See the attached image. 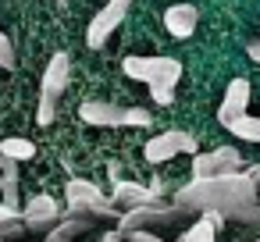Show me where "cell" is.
Here are the masks:
<instances>
[{
	"label": "cell",
	"instance_id": "4",
	"mask_svg": "<svg viewBox=\"0 0 260 242\" xmlns=\"http://www.w3.org/2000/svg\"><path fill=\"white\" fill-rule=\"evenodd\" d=\"M68 75H72V57L61 50V54L50 57L47 72H43V82H40V111H36L40 125H50V121H54L57 100H61V93L68 89Z\"/></svg>",
	"mask_w": 260,
	"mask_h": 242
},
{
	"label": "cell",
	"instance_id": "23",
	"mask_svg": "<svg viewBox=\"0 0 260 242\" xmlns=\"http://www.w3.org/2000/svg\"><path fill=\"white\" fill-rule=\"evenodd\" d=\"M47 242H75V238H68L64 231H57V228H50V231H47Z\"/></svg>",
	"mask_w": 260,
	"mask_h": 242
},
{
	"label": "cell",
	"instance_id": "2",
	"mask_svg": "<svg viewBox=\"0 0 260 242\" xmlns=\"http://www.w3.org/2000/svg\"><path fill=\"white\" fill-rule=\"evenodd\" d=\"M125 75L136 82H146V89H175L182 79V64L164 54H132L121 61Z\"/></svg>",
	"mask_w": 260,
	"mask_h": 242
},
{
	"label": "cell",
	"instance_id": "9",
	"mask_svg": "<svg viewBox=\"0 0 260 242\" xmlns=\"http://www.w3.org/2000/svg\"><path fill=\"white\" fill-rule=\"evenodd\" d=\"M249 96H253V86H249V79H232L228 82V89H224V96H221V107H217V121L228 128L235 118H242L246 114V107H249Z\"/></svg>",
	"mask_w": 260,
	"mask_h": 242
},
{
	"label": "cell",
	"instance_id": "14",
	"mask_svg": "<svg viewBox=\"0 0 260 242\" xmlns=\"http://www.w3.org/2000/svg\"><path fill=\"white\" fill-rule=\"evenodd\" d=\"M0 157H4V160H15V164L32 160V157H36V143H32V139H18V135L0 139Z\"/></svg>",
	"mask_w": 260,
	"mask_h": 242
},
{
	"label": "cell",
	"instance_id": "26",
	"mask_svg": "<svg viewBox=\"0 0 260 242\" xmlns=\"http://www.w3.org/2000/svg\"><path fill=\"white\" fill-rule=\"evenodd\" d=\"M0 167H4V160H0Z\"/></svg>",
	"mask_w": 260,
	"mask_h": 242
},
{
	"label": "cell",
	"instance_id": "20",
	"mask_svg": "<svg viewBox=\"0 0 260 242\" xmlns=\"http://www.w3.org/2000/svg\"><path fill=\"white\" fill-rule=\"evenodd\" d=\"M121 242H164V238L153 231H128V235H121Z\"/></svg>",
	"mask_w": 260,
	"mask_h": 242
},
{
	"label": "cell",
	"instance_id": "16",
	"mask_svg": "<svg viewBox=\"0 0 260 242\" xmlns=\"http://www.w3.org/2000/svg\"><path fill=\"white\" fill-rule=\"evenodd\" d=\"M214 235H217V231L210 228V221H207V217H200V221H192V224L182 231V238H178V242H214Z\"/></svg>",
	"mask_w": 260,
	"mask_h": 242
},
{
	"label": "cell",
	"instance_id": "19",
	"mask_svg": "<svg viewBox=\"0 0 260 242\" xmlns=\"http://www.w3.org/2000/svg\"><path fill=\"white\" fill-rule=\"evenodd\" d=\"M0 68H15V47L4 32H0Z\"/></svg>",
	"mask_w": 260,
	"mask_h": 242
},
{
	"label": "cell",
	"instance_id": "3",
	"mask_svg": "<svg viewBox=\"0 0 260 242\" xmlns=\"http://www.w3.org/2000/svg\"><path fill=\"white\" fill-rule=\"evenodd\" d=\"M64 196H68V214H86V217H107V221H118V206L111 203V196L100 192L96 182L89 178H68L64 185Z\"/></svg>",
	"mask_w": 260,
	"mask_h": 242
},
{
	"label": "cell",
	"instance_id": "11",
	"mask_svg": "<svg viewBox=\"0 0 260 242\" xmlns=\"http://www.w3.org/2000/svg\"><path fill=\"white\" fill-rule=\"evenodd\" d=\"M57 217H61V206H57V199H54V196H43V192L29 196V203L22 206V221H25V231H40V228H50V224H54Z\"/></svg>",
	"mask_w": 260,
	"mask_h": 242
},
{
	"label": "cell",
	"instance_id": "12",
	"mask_svg": "<svg viewBox=\"0 0 260 242\" xmlns=\"http://www.w3.org/2000/svg\"><path fill=\"white\" fill-rule=\"evenodd\" d=\"M79 118L86 125H96V128H121L125 125V107H114V103H100V100H86L79 107Z\"/></svg>",
	"mask_w": 260,
	"mask_h": 242
},
{
	"label": "cell",
	"instance_id": "22",
	"mask_svg": "<svg viewBox=\"0 0 260 242\" xmlns=\"http://www.w3.org/2000/svg\"><path fill=\"white\" fill-rule=\"evenodd\" d=\"M246 57L260 64V40H249V43H246Z\"/></svg>",
	"mask_w": 260,
	"mask_h": 242
},
{
	"label": "cell",
	"instance_id": "18",
	"mask_svg": "<svg viewBox=\"0 0 260 242\" xmlns=\"http://www.w3.org/2000/svg\"><path fill=\"white\" fill-rule=\"evenodd\" d=\"M18 235H25V221H22V217L0 221V242H8V238H18Z\"/></svg>",
	"mask_w": 260,
	"mask_h": 242
},
{
	"label": "cell",
	"instance_id": "5",
	"mask_svg": "<svg viewBox=\"0 0 260 242\" xmlns=\"http://www.w3.org/2000/svg\"><path fill=\"white\" fill-rule=\"evenodd\" d=\"M239 171H246V164H242L235 146H217L210 153H196L192 157V182L221 178V175H239Z\"/></svg>",
	"mask_w": 260,
	"mask_h": 242
},
{
	"label": "cell",
	"instance_id": "1",
	"mask_svg": "<svg viewBox=\"0 0 260 242\" xmlns=\"http://www.w3.org/2000/svg\"><path fill=\"white\" fill-rule=\"evenodd\" d=\"M175 210L178 214H207V210H217L224 221L228 217H239V221L260 224V189L246 178V171L221 175V178H203V182H189L185 189H178Z\"/></svg>",
	"mask_w": 260,
	"mask_h": 242
},
{
	"label": "cell",
	"instance_id": "17",
	"mask_svg": "<svg viewBox=\"0 0 260 242\" xmlns=\"http://www.w3.org/2000/svg\"><path fill=\"white\" fill-rule=\"evenodd\" d=\"M150 121H153L150 111H143V107H125V125H132V128H146Z\"/></svg>",
	"mask_w": 260,
	"mask_h": 242
},
{
	"label": "cell",
	"instance_id": "24",
	"mask_svg": "<svg viewBox=\"0 0 260 242\" xmlns=\"http://www.w3.org/2000/svg\"><path fill=\"white\" fill-rule=\"evenodd\" d=\"M96 242H121V235H118V231H111V235H104V238H96Z\"/></svg>",
	"mask_w": 260,
	"mask_h": 242
},
{
	"label": "cell",
	"instance_id": "15",
	"mask_svg": "<svg viewBox=\"0 0 260 242\" xmlns=\"http://www.w3.org/2000/svg\"><path fill=\"white\" fill-rule=\"evenodd\" d=\"M228 132L235 139H242V143H260V118L256 114H242V118H235L228 125Z\"/></svg>",
	"mask_w": 260,
	"mask_h": 242
},
{
	"label": "cell",
	"instance_id": "25",
	"mask_svg": "<svg viewBox=\"0 0 260 242\" xmlns=\"http://www.w3.org/2000/svg\"><path fill=\"white\" fill-rule=\"evenodd\" d=\"M57 4H68V0H57Z\"/></svg>",
	"mask_w": 260,
	"mask_h": 242
},
{
	"label": "cell",
	"instance_id": "27",
	"mask_svg": "<svg viewBox=\"0 0 260 242\" xmlns=\"http://www.w3.org/2000/svg\"><path fill=\"white\" fill-rule=\"evenodd\" d=\"M256 242H260V238H256Z\"/></svg>",
	"mask_w": 260,
	"mask_h": 242
},
{
	"label": "cell",
	"instance_id": "21",
	"mask_svg": "<svg viewBox=\"0 0 260 242\" xmlns=\"http://www.w3.org/2000/svg\"><path fill=\"white\" fill-rule=\"evenodd\" d=\"M150 96H153V103H160V107H168V103L175 100V89H150Z\"/></svg>",
	"mask_w": 260,
	"mask_h": 242
},
{
	"label": "cell",
	"instance_id": "6",
	"mask_svg": "<svg viewBox=\"0 0 260 242\" xmlns=\"http://www.w3.org/2000/svg\"><path fill=\"white\" fill-rule=\"evenodd\" d=\"M178 153H200V143L189 135V132H160V135H153L146 146H143V157L150 160V164H168L171 157H178Z\"/></svg>",
	"mask_w": 260,
	"mask_h": 242
},
{
	"label": "cell",
	"instance_id": "8",
	"mask_svg": "<svg viewBox=\"0 0 260 242\" xmlns=\"http://www.w3.org/2000/svg\"><path fill=\"white\" fill-rule=\"evenodd\" d=\"M175 217H182L175 206H139V210H125L118 214V235H128V231H150V224H171Z\"/></svg>",
	"mask_w": 260,
	"mask_h": 242
},
{
	"label": "cell",
	"instance_id": "7",
	"mask_svg": "<svg viewBox=\"0 0 260 242\" xmlns=\"http://www.w3.org/2000/svg\"><path fill=\"white\" fill-rule=\"evenodd\" d=\"M128 8H132V0H107V4L96 11V18L89 22V29H86V47L89 50H100L111 40V32L125 22V11Z\"/></svg>",
	"mask_w": 260,
	"mask_h": 242
},
{
	"label": "cell",
	"instance_id": "13",
	"mask_svg": "<svg viewBox=\"0 0 260 242\" xmlns=\"http://www.w3.org/2000/svg\"><path fill=\"white\" fill-rule=\"evenodd\" d=\"M196 22H200V11L192 4H171L164 11V25H168V32L175 40H189L196 32Z\"/></svg>",
	"mask_w": 260,
	"mask_h": 242
},
{
	"label": "cell",
	"instance_id": "10",
	"mask_svg": "<svg viewBox=\"0 0 260 242\" xmlns=\"http://www.w3.org/2000/svg\"><path fill=\"white\" fill-rule=\"evenodd\" d=\"M111 203L114 206H125V210H139V206H157L160 203V192L150 189V185H139V182H114V192H111Z\"/></svg>",
	"mask_w": 260,
	"mask_h": 242
}]
</instances>
